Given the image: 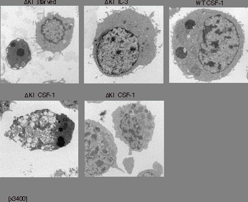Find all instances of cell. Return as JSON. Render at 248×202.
<instances>
[{"instance_id":"6da1fadb","label":"cell","mask_w":248,"mask_h":202,"mask_svg":"<svg viewBox=\"0 0 248 202\" xmlns=\"http://www.w3.org/2000/svg\"><path fill=\"white\" fill-rule=\"evenodd\" d=\"M243 27L232 15L199 8L173 27L174 59L184 74L210 81L224 78L244 53Z\"/></svg>"},{"instance_id":"7a4b0ae2","label":"cell","mask_w":248,"mask_h":202,"mask_svg":"<svg viewBox=\"0 0 248 202\" xmlns=\"http://www.w3.org/2000/svg\"><path fill=\"white\" fill-rule=\"evenodd\" d=\"M157 35L146 15L130 8L112 12L97 24L93 55L98 68L118 78L148 65L157 54Z\"/></svg>"},{"instance_id":"3957f363","label":"cell","mask_w":248,"mask_h":202,"mask_svg":"<svg viewBox=\"0 0 248 202\" xmlns=\"http://www.w3.org/2000/svg\"><path fill=\"white\" fill-rule=\"evenodd\" d=\"M58 114L50 110H38L14 119L5 137L31 151L57 150Z\"/></svg>"},{"instance_id":"277c9868","label":"cell","mask_w":248,"mask_h":202,"mask_svg":"<svg viewBox=\"0 0 248 202\" xmlns=\"http://www.w3.org/2000/svg\"><path fill=\"white\" fill-rule=\"evenodd\" d=\"M116 137L129 147L130 151L148 148L155 127V118L139 102L119 107L112 114Z\"/></svg>"},{"instance_id":"5b68a950","label":"cell","mask_w":248,"mask_h":202,"mask_svg":"<svg viewBox=\"0 0 248 202\" xmlns=\"http://www.w3.org/2000/svg\"><path fill=\"white\" fill-rule=\"evenodd\" d=\"M117 147L111 132L94 121H85V172L86 176L102 175L116 164Z\"/></svg>"},{"instance_id":"8992f818","label":"cell","mask_w":248,"mask_h":202,"mask_svg":"<svg viewBox=\"0 0 248 202\" xmlns=\"http://www.w3.org/2000/svg\"><path fill=\"white\" fill-rule=\"evenodd\" d=\"M75 20L49 12L36 23V42L44 51L61 53L69 47L73 38Z\"/></svg>"},{"instance_id":"52a82bcc","label":"cell","mask_w":248,"mask_h":202,"mask_svg":"<svg viewBox=\"0 0 248 202\" xmlns=\"http://www.w3.org/2000/svg\"><path fill=\"white\" fill-rule=\"evenodd\" d=\"M7 62L11 69L24 68L32 59L28 43L22 39L12 41L7 48Z\"/></svg>"},{"instance_id":"ba28073f","label":"cell","mask_w":248,"mask_h":202,"mask_svg":"<svg viewBox=\"0 0 248 202\" xmlns=\"http://www.w3.org/2000/svg\"><path fill=\"white\" fill-rule=\"evenodd\" d=\"M75 124L63 114H58V124L56 131L57 149L68 145L72 139Z\"/></svg>"},{"instance_id":"9c48e42d","label":"cell","mask_w":248,"mask_h":202,"mask_svg":"<svg viewBox=\"0 0 248 202\" xmlns=\"http://www.w3.org/2000/svg\"><path fill=\"white\" fill-rule=\"evenodd\" d=\"M61 103L64 107H66V108L76 109H78V102H64V101H63V102H61Z\"/></svg>"},{"instance_id":"30bf717a","label":"cell","mask_w":248,"mask_h":202,"mask_svg":"<svg viewBox=\"0 0 248 202\" xmlns=\"http://www.w3.org/2000/svg\"><path fill=\"white\" fill-rule=\"evenodd\" d=\"M180 11V9L179 8H170V17H172L173 15L176 14L177 12H178Z\"/></svg>"}]
</instances>
